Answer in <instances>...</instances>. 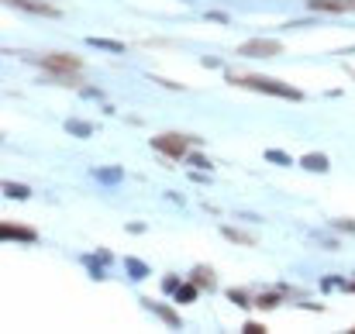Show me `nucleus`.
Listing matches in <instances>:
<instances>
[{"mask_svg":"<svg viewBox=\"0 0 355 334\" xmlns=\"http://www.w3.org/2000/svg\"><path fill=\"white\" fill-rule=\"evenodd\" d=\"M266 331V328H262V324H255V321H248V324H245V334H262Z\"/></svg>","mask_w":355,"mask_h":334,"instance_id":"nucleus-23","label":"nucleus"},{"mask_svg":"<svg viewBox=\"0 0 355 334\" xmlns=\"http://www.w3.org/2000/svg\"><path fill=\"white\" fill-rule=\"evenodd\" d=\"M307 7L321 14H355V0H307Z\"/></svg>","mask_w":355,"mask_h":334,"instance_id":"nucleus-5","label":"nucleus"},{"mask_svg":"<svg viewBox=\"0 0 355 334\" xmlns=\"http://www.w3.org/2000/svg\"><path fill=\"white\" fill-rule=\"evenodd\" d=\"M90 42V49H104V52H124V45L121 42H111V38H87Z\"/></svg>","mask_w":355,"mask_h":334,"instance_id":"nucleus-14","label":"nucleus"},{"mask_svg":"<svg viewBox=\"0 0 355 334\" xmlns=\"http://www.w3.org/2000/svg\"><path fill=\"white\" fill-rule=\"evenodd\" d=\"M190 162H193V166H200V169H211V162H207L204 155H190Z\"/></svg>","mask_w":355,"mask_h":334,"instance_id":"nucleus-22","label":"nucleus"},{"mask_svg":"<svg viewBox=\"0 0 355 334\" xmlns=\"http://www.w3.org/2000/svg\"><path fill=\"white\" fill-rule=\"evenodd\" d=\"M300 166H304L307 173H328V169H331L328 155H321V152H307V155L300 159Z\"/></svg>","mask_w":355,"mask_h":334,"instance_id":"nucleus-7","label":"nucleus"},{"mask_svg":"<svg viewBox=\"0 0 355 334\" xmlns=\"http://www.w3.org/2000/svg\"><path fill=\"white\" fill-rule=\"evenodd\" d=\"M276 304H279L276 293H262V297H255V307H262V310H272Z\"/></svg>","mask_w":355,"mask_h":334,"instance_id":"nucleus-18","label":"nucleus"},{"mask_svg":"<svg viewBox=\"0 0 355 334\" xmlns=\"http://www.w3.org/2000/svg\"><path fill=\"white\" fill-rule=\"evenodd\" d=\"M0 238H3V241H7V238H14V241H35V231L17 227V224H3V227H0Z\"/></svg>","mask_w":355,"mask_h":334,"instance_id":"nucleus-9","label":"nucleus"},{"mask_svg":"<svg viewBox=\"0 0 355 334\" xmlns=\"http://www.w3.org/2000/svg\"><path fill=\"white\" fill-rule=\"evenodd\" d=\"M266 159H269V162H276V166H290V155H286V152H279V148H269V152H266Z\"/></svg>","mask_w":355,"mask_h":334,"instance_id":"nucleus-19","label":"nucleus"},{"mask_svg":"<svg viewBox=\"0 0 355 334\" xmlns=\"http://www.w3.org/2000/svg\"><path fill=\"white\" fill-rule=\"evenodd\" d=\"M124 269H128L131 279H145V276H148V265L138 262V258H124Z\"/></svg>","mask_w":355,"mask_h":334,"instance_id":"nucleus-13","label":"nucleus"},{"mask_svg":"<svg viewBox=\"0 0 355 334\" xmlns=\"http://www.w3.org/2000/svg\"><path fill=\"white\" fill-rule=\"evenodd\" d=\"M10 7H21V10H31V14H42V17H59V7L52 3H42V0H7Z\"/></svg>","mask_w":355,"mask_h":334,"instance_id":"nucleus-6","label":"nucleus"},{"mask_svg":"<svg viewBox=\"0 0 355 334\" xmlns=\"http://www.w3.org/2000/svg\"><path fill=\"white\" fill-rule=\"evenodd\" d=\"M335 227H342V231H352V234H355V221H335Z\"/></svg>","mask_w":355,"mask_h":334,"instance_id":"nucleus-24","label":"nucleus"},{"mask_svg":"<svg viewBox=\"0 0 355 334\" xmlns=\"http://www.w3.org/2000/svg\"><path fill=\"white\" fill-rule=\"evenodd\" d=\"M193 283H197L200 290H214V269H211V265H197V269H193Z\"/></svg>","mask_w":355,"mask_h":334,"instance_id":"nucleus-10","label":"nucleus"},{"mask_svg":"<svg viewBox=\"0 0 355 334\" xmlns=\"http://www.w3.org/2000/svg\"><path fill=\"white\" fill-rule=\"evenodd\" d=\"M238 55L245 59H272V55H283V45L276 38H252L238 49Z\"/></svg>","mask_w":355,"mask_h":334,"instance_id":"nucleus-4","label":"nucleus"},{"mask_svg":"<svg viewBox=\"0 0 355 334\" xmlns=\"http://www.w3.org/2000/svg\"><path fill=\"white\" fill-rule=\"evenodd\" d=\"M94 176H97L101 183H118V179H121V169H94Z\"/></svg>","mask_w":355,"mask_h":334,"instance_id":"nucleus-17","label":"nucleus"},{"mask_svg":"<svg viewBox=\"0 0 355 334\" xmlns=\"http://www.w3.org/2000/svg\"><path fill=\"white\" fill-rule=\"evenodd\" d=\"M349 76H352V80H355V69H352V66H349Z\"/></svg>","mask_w":355,"mask_h":334,"instance_id":"nucleus-25","label":"nucleus"},{"mask_svg":"<svg viewBox=\"0 0 355 334\" xmlns=\"http://www.w3.org/2000/svg\"><path fill=\"white\" fill-rule=\"evenodd\" d=\"M200 138H193V134H176V131H166V134H155L152 138V148L159 152V155H166V159H183L187 152H190V145H197Z\"/></svg>","mask_w":355,"mask_h":334,"instance_id":"nucleus-2","label":"nucleus"},{"mask_svg":"<svg viewBox=\"0 0 355 334\" xmlns=\"http://www.w3.org/2000/svg\"><path fill=\"white\" fill-rule=\"evenodd\" d=\"M232 300H235L238 307H252V304H255V300H248V297H245L241 290H232Z\"/></svg>","mask_w":355,"mask_h":334,"instance_id":"nucleus-20","label":"nucleus"},{"mask_svg":"<svg viewBox=\"0 0 355 334\" xmlns=\"http://www.w3.org/2000/svg\"><path fill=\"white\" fill-rule=\"evenodd\" d=\"M31 62L35 66H42V69H49V73H80V59L76 55H69V52H45V55H31Z\"/></svg>","mask_w":355,"mask_h":334,"instance_id":"nucleus-3","label":"nucleus"},{"mask_svg":"<svg viewBox=\"0 0 355 334\" xmlns=\"http://www.w3.org/2000/svg\"><path fill=\"white\" fill-rule=\"evenodd\" d=\"M66 131H69V134H76V138H90V131H94V128H90L87 121H76V117H69V121H66Z\"/></svg>","mask_w":355,"mask_h":334,"instance_id":"nucleus-12","label":"nucleus"},{"mask_svg":"<svg viewBox=\"0 0 355 334\" xmlns=\"http://www.w3.org/2000/svg\"><path fill=\"white\" fill-rule=\"evenodd\" d=\"M162 290H166V293H176V290H180V279H176V276H166V279H162Z\"/></svg>","mask_w":355,"mask_h":334,"instance_id":"nucleus-21","label":"nucleus"},{"mask_svg":"<svg viewBox=\"0 0 355 334\" xmlns=\"http://www.w3.org/2000/svg\"><path fill=\"white\" fill-rule=\"evenodd\" d=\"M141 304H145L148 310H155V314H159V317H162V321H166L169 328H180V324H183L176 310H169V307H162V304H155V300H141Z\"/></svg>","mask_w":355,"mask_h":334,"instance_id":"nucleus-8","label":"nucleus"},{"mask_svg":"<svg viewBox=\"0 0 355 334\" xmlns=\"http://www.w3.org/2000/svg\"><path fill=\"white\" fill-rule=\"evenodd\" d=\"M3 197H10V200H28L31 190H28L24 183H3Z\"/></svg>","mask_w":355,"mask_h":334,"instance_id":"nucleus-11","label":"nucleus"},{"mask_svg":"<svg viewBox=\"0 0 355 334\" xmlns=\"http://www.w3.org/2000/svg\"><path fill=\"white\" fill-rule=\"evenodd\" d=\"M197 290H200L197 283H187V286L180 283V290H176V300H180V304H193V300H197Z\"/></svg>","mask_w":355,"mask_h":334,"instance_id":"nucleus-15","label":"nucleus"},{"mask_svg":"<svg viewBox=\"0 0 355 334\" xmlns=\"http://www.w3.org/2000/svg\"><path fill=\"white\" fill-rule=\"evenodd\" d=\"M221 234H225V238H232V241H241V245H255V238H252V234H245V231H238V227H228V224L221 227Z\"/></svg>","mask_w":355,"mask_h":334,"instance_id":"nucleus-16","label":"nucleus"},{"mask_svg":"<svg viewBox=\"0 0 355 334\" xmlns=\"http://www.w3.org/2000/svg\"><path fill=\"white\" fill-rule=\"evenodd\" d=\"M228 83L241 87V90H255V94H269V97H286V100H304V94L297 87H286L279 80H269V76H241V73H228Z\"/></svg>","mask_w":355,"mask_h":334,"instance_id":"nucleus-1","label":"nucleus"}]
</instances>
